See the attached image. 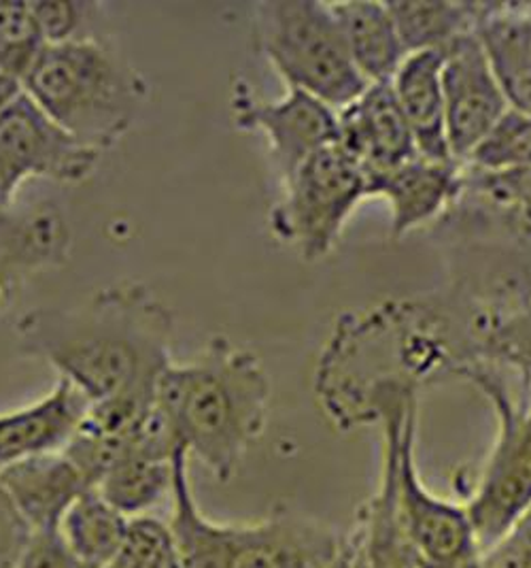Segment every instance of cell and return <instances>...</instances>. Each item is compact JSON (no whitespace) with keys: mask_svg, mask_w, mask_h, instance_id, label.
I'll list each match as a JSON object with an SVG mask.
<instances>
[{"mask_svg":"<svg viewBox=\"0 0 531 568\" xmlns=\"http://www.w3.org/2000/svg\"><path fill=\"white\" fill-rule=\"evenodd\" d=\"M175 322L147 285H106L76 307H41L20 317L18 352L50 364L88 400L157 389L173 364Z\"/></svg>","mask_w":531,"mask_h":568,"instance_id":"obj_1","label":"cell"},{"mask_svg":"<svg viewBox=\"0 0 531 568\" xmlns=\"http://www.w3.org/2000/svg\"><path fill=\"white\" fill-rule=\"evenodd\" d=\"M270 389L254 352L215 336L194 361L173 362L164 371L157 384V407L178 447L226 484L264 435Z\"/></svg>","mask_w":531,"mask_h":568,"instance_id":"obj_2","label":"cell"},{"mask_svg":"<svg viewBox=\"0 0 531 568\" xmlns=\"http://www.w3.org/2000/svg\"><path fill=\"white\" fill-rule=\"evenodd\" d=\"M24 92L85 148L113 150L136 122L147 83L104 37L48 45Z\"/></svg>","mask_w":531,"mask_h":568,"instance_id":"obj_3","label":"cell"},{"mask_svg":"<svg viewBox=\"0 0 531 568\" xmlns=\"http://www.w3.org/2000/svg\"><path fill=\"white\" fill-rule=\"evenodd\" d=\"M171 532L185 568H319L347 535L289 511L255 524H219L204 516L190 479V456L178 449L173 475Z\"/></svg>","mask_w":531,"mask_h":568,"instance_id":"obj_4","label":"cell"},{"mask_svg":"<svg viewBox=\"0 0 531 568\" xmlns=\"http://www.w3.org/2000/svg\"><path fill=\"white\" fill-rule=\"evenodd\" d=\"M447 243L453 296L470 313L531 307V211L461 192L436 224Z\"/></svg>","mask_w":531,"mask_h":568,"instance_id":"obj_5","label":"cell"},{"mask_svg":"<svg viewBox=\"0 0 531 568\" xmlns=\"http://www.w3.org/2000/svg\"><path fill=\"white\" fill-rule=\"evenodd\" d=\"M254 39L287 88L340 111L364 90L329 2L266 0L255 4Z\"/></svg>","mask_w":531,"mask_h":568,"instance_id":"obj_6","label":"cell"},{"mask_svg":"<svg viewBox=\"0 0 531 568\" xmlns=\"http://www.w3.org/2000/svg\"><path fill=\"white\" fill-rule=\"evenodd\" d=\"M489 400L498 430L477 486L463 505L481 551L502 541L531 507V396L517 400L489 364H470L459 377Z\"/></svg>","mask_w":531,"mask_h":568,"instance_id":"obj_7","label":"cell"},{"mask_svg":"<svg viewBox=\"0 0 531 568\" xmlns=\"http://www.w3.org/2000/svg\"><path fill=\"white\" fill-rule=\"evenodd\" d=\"M280 185L270 226L306 262L326 258L351 215L368 199L364 166L338 143L319 150Z\"/></svg>","mask_w":531,"mask_h":568,"instance_id":"obj_8","label":"cell"},{"mask_svg":"<svg viewBox=\"0 0 531 568\" xmlns=\"http://www.w3.org/2000/svg\"><path fill=\"white\" fill-rule=\"evenodd\" d=\"M101 155L60 129L24 92L0 111V209L13 207L22 183L32 178L90 180Z\"/></svg>","mask_w":531,"mask_h":568,"instance_id":"obj_9","label":"cell"},{"mask_svg":"<svg viewBox=\"0 0 531 568\" xmlns=\"http://www.w3.org/2000/svg\"><path fill=\"white\" fill-rule=\"evenodd\" d=\"M232 111L238 129L266 139L278 183L338 136V111L292 88L278 101H259L245 85H236Z\"/></svg>","mask_w":531,"mask_h":568,"instance_id":"obj_10","label":"cell"},{"mask_svg":"<svg viewBox=\"0 0 531 568\" xmlns=\"http://www.w3.org/2000/svg\"><path fill=\"white\" fill-rule=\"evenodd\" d=\"M442 92L449 150L463 164L510 106L477 32L442 52Z\"/></svg>","mask_w":531,"mask_h":568,"instance_id":"obj_11","label":"cell"},{"mask_svg":"<svg viewBox=\"0 0 531 568\" xmlns=\"http://www.w3.org/2000/svg\"><path fill=\"white\" fill-rule=\"evenodd\" d=\"M368 199H382L391 213V233L405 236L438 224L463 192V166L415 155L398 166L366 173Z\"/></svg>","mask_w":531,"mask_h":568,"instance_id":"obj_12","label":"cell"},{"mask_svg":"<svg viewBox=\"0 0 531 568\" xmlns=\"http://www.w3.org/2000/svg\"><path fill=\"white\" fill-rule=\"evenodd\" d=\"M71 243L67 215L53 203L0 209V311L32 275L62 266Z\"/></svg>","mask_w":531,"mask_h":568,"instance_id":"obj_13","label":"cell"},{"mask_svg":"<svg viewBox=\"0 0 531 568\" xmlns=\"http://www.w3.org/2000/svg\"><path fill=\"white\" fill-rule=\"evenodd\" d=\"M92 486L62 452H45L0 470V496L28 532L58 530L76 498Z\"/></svg>","mask_w":531,"mask_h":568,"instance_id":"obj_14","label":"cell"},{"mask_svg":"<svg viewBox=\"0 0 531 568\" xmlns=\"http://www.w3.org/2000/svg\"><path fill=\"white\" fill-rule=\"evenodd\" d=\"M336 143L366 173L385 171L419 155L389 81L368 83L357 99L338 111Z\"/></svg>","mask_w":531,"mask_h":568,"instance_id":"obj_15","label":"cell"},{"mask_svg":"<svg viewBox=\"0 0 531 568\" xmlns=\"http://www.w3.org/2000/svg\"><path fill=\"white\" fill-rule=\"evenodd\" d=\"M88 405L69 382L58 379L41 400L0 415V470L30 456L62 449Z\"/></svg>","mask_w":531,"mask_h":568,"instance_id":"obj_16","label":"cell"},{"mask_svg":"<svg viewBox=\"0 0 531 568\" xmlns=\"http://www.w3.org/2000/svg\"><path fill=\"white\" fill-rule=\"evenodd\" d=\"M477 39L508 104L531 115V2H482Z\"/></svg>","mask_w":531,"mask_h":568,"instance_id":"obj_17","label":"cell"},{"mask_svg":"<svg viewBox=\"0 0 531 568\" xmlns=\"http://www.w3.org/2000/svg\"><path fill=\"white\" fill-rule=\"evenodd\" d=\"M389 83L419 155L456 162L447 141L442 52L408 53Z\"/></svg>","mask_w":531,"mask_h":568,"instance_id":"obj_18","label":"cell"},{"mask_svg":"<svg viewBox=\"0 0 531 568\" xmlns=\"http://www.w3.org/2000/svg\"><path fill=\"white\" fill-rule=\"evenodd\" d=\"M357 73L366 83L391 81L406 53L387 2H329Z\"/></svg>","mask_w":531,"mask_h":568,"instance_id":"obj_19","label":"cell"},{"mask_svg":"<svg viewBox=\"0 0 531 568\" xmlns=\"http://www.w3.org/2000/svg\"><path fill=\"white\" fill-rule=\"evenodd\" d=\"M406 53L445 52L456 41L477 32L482 2H387Z\"/></svg>","mask_w":531,"mask_h":568,"instance_id":"obj_20","label":"cell"},{"mask_svg":"<svg viewBox=\"0 0 531 568\" xmlns=\"http://www.w3.org/2000/svg\"><path fill=\"white\" fill-rule=\"evenodd\" d=\"M130 517L111 507L96 488L83 491L62 517L58 532L92 568H104L126 541Z\"/></svg>","mask_w":531,"mask_h":568,"instance_id":"obj_21","label":"cell"},{"mask_svg":"<svg viewBox=\"0 0 531 568\" xmlns=\"http://www.w3.org/2000/svg\"><path fill=\"white\" fill-rule=\"evenodd\" d=\"M175 458L157 460L139 454H126L118 465L111 466L96 490L122 516L143 517L173 494Z\"/></svg>","mask_w":531,"mask_h":568,"instance_id":"obj_22","label":"cell"},{"mask_svg":"<svg viewBox=\"0 0 531 568\" xmlns=\"http://www.w3.org/2000/svg\"><path fill=\"white\" fill-rule=\"evenodd\" d=\"M474 362L514 371L531 394V307L510 313H470Z\"/></svg>","mask_w":531,"mask_h":568,"instance_id":"obj_23","label":"cell"},{"mask_svg":"<svg viewBox=\"0 0 531 568\" xmlns=\"http://www.w3.org/2000/svg\"><path fill=\"white\" fill-rule=\"evenodd\" d=\"M45 48L30 2L0 0V81L24 85Z\"/></svg>","mask_w":531,"mask_h":568,"instance_id":"obj_24","label":"cell"},{"mask_svg":"<svg viewBox=\"0 0 531 568\" xmlns=\"http://www.w3.org/2000/svg\"><path fill=\"white\" fill-rule=\"evenodd\" d=\"M528 164H531V115L508 106L507 113L461 166L474 173H504Z\"/></svg>","mask_w":531,"mask_h":568,"instance_id":"obj_25","label":"cell"},{"mask_svg":"<svg viewBox=\"0 0 531 568\" xmlns=\"http://www.w3.org/2000/svg\"><path fill=\"white\" fill-rule=\"evenodd\" d=\"M104 568H185L177 542L160 519L150 516L130 519L126 541L120 554Z\"/></svg>","mask_w":531,"mask_h":568,"instance_id":"obj_26","label":"cell"},{"mask_svg":"<svg viewBox=\"0 0 531 568\" xmlns=\"http://www.w3.org/2000/svg\"><path fill=\"white\" fill-rule=\"evenodd\" d=\"M48 45H64L101 37L102 4L90 0H37L30 2Z\"/></svg>","mask_w":531,"mask_h":568,"instance_id":"obj_27","label":"cell"},{"mask_svg":"<svg viewBox=\"0 0 531 568\" xmlns=\"http://www.w3.org/2000/svg\"><path fill=\"white\" fill-rule=\"evenodd\" d=\"M463 190L500 207L531 211V164L504 173H474L463 169Z\"/></svg>","mask_w":531,"mask_h":568,"instance_id":"obj_28","label":"cell"},{"mask_svg":"<svg viewBox=\"0 0 531 568\" xmlns=\"http://www.w3.org/2000/svg\"><path fill=\"white\" fill-rule=\"evenodd\" d=\"M16 568H92L64 542L58 530L28 532Z\"/></svg>","mask_w":531,"mask_h":568,"instance_id":"obj_29","label":"cell"},{"mask_svg":"<svg viewBox=\"0 0 531 568\" xmlns=\"http://www.w3.org/2000/svg\"><path fill=\"white\" fill-rule=\"evenodd\" d=\"M482 568H531V542L507 535L481 554Z\"/></svg>","mask_w":531,"mask_h":568,"instance_id":"obj_30","label":"cell"},{"mask_svg":"<svg viewBox=\"0 0 531 568\" xmlns=\"http://www.w3.org/2000/svg\"><path fill=\"white\" fill-rule=\"evenodd\" d=\"M25 535L28 530L20 521H9L0 526V568H16Z\"/></svg>","mask_w":531,"mask_h":568,"instance_id":"obj_31","label":"cell"},{"mask_svg":"<svg viewBox=\"0 0 531 568\" xmlns=\"http://www.w3.org/2000/svg\"><path fill=\"white\" fill-rule=\"evenodd\" d=\"M319 568H357V565H355L354 545H351L349 535L345 539V545L340 547V551L331 560H328L324 567Z\"/></svg>","mask_w":531,"mask_h":568,"instance_id":"obj_32","label":"cell"},{"mask_svg":"<svg viewBox=\"0 0 531 568\" xmlns=\"http://www.w3.org/2000/svg\"><path fill=\"white\" fill-rule=\"evenodd\" d=\"M421 568H482L481 556L466 558V560H453V562H421Z\"/></svg>","mask_w":531,"mask_h":568,"instance_id":"obj_33","label":"cell"},{"mask_svg":"<svg viewBox=\"0 0 531 568\" xmlns=\"http://www.w3.org/2000/svg\"><path fill=\"white\" fill-rule=\"evenodd\" d=\"M508 535H512V537H517V539H521V541L531 542V507L530 511L521 517V521H519Z\"/></svg>","mask_w":531,"mask_h":568,"instance_id":"obj_34","label":"cell"}]
</instances>
